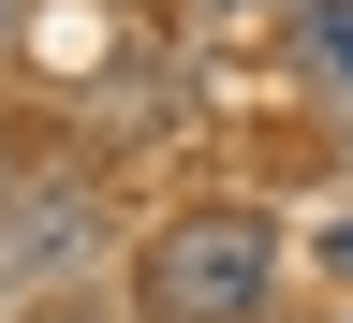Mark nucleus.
I'll use <instances>...</instances> for the list:
<instances>
[{
  "label": "nucleus",
  "instance_id": "obj_2",
  "mask_svg": "<svg viewBox=\"0 0 353 323\" xmlns=\"http://www.w3.org/2000/svg\"><path fill=\"white\" fill-rule=\"evenodd\" d=\"M88 264H103V206H88V176H44L0 220V294H74Z\"/></svg>",
  "mask_w": 353,
  "mask_h": 323
},
{
  "label": "nucleus",
  "instance_id": "obj_1",
  "mask_svg": "<svg viewBox=\"0 0 353 323\" xmlns=\"http://www.w3.org/2000/svg\"><path fill=\"white\" fill-rule=\"evenodd\" d=\"M280 309V220L265 206H192L148 236V323H265Z\"/></svg>",
  "mask_w": 353,
  "mask_h": 323
},
{
  "label": "nucleus",
  "instance_id": "obj_5",
  "mask_svg": "<svg viewBox=\"0 0 353 323\" xmlns=\"http://www.w3.org/2000/svg\"><path fill=\"white\" fill-rule=\"evenodd\" d=\"M15 206H30V191H15V162H0V220H15Z\"/></svg>",
  "mask_w": 353,
  "mask_h": 323
},
{
  "label": "nucleus",
  "instance_id": "obj_4",
  "mask_svg": "<svg viewBox=\"0 0 353 323\" xmlns=\"http://www.w3.org/2000/svg\"><path fill=\"white\" fill-rule=\"evenodd\" d=\"M309 250H324V280H353V206H324V236H309Z\"/></svg>",
  "mask_w": 353,
  "mask_h": 323
},
{
  "label": "nucleus",
  "instance_id": "obj_3",
  "mask_svg": "<svg viewBox=\"0 0 353 323\" xmlns=\"http://www.w3.org/2000/svg\"><path fill=\"white\" fill-rule=\"evenodd\" d=\"M294 44H309V74L353 103V0H294Z\"/></svg>",
  "mask_w": 353,
  "mask_h": 323
}]
</instances>
